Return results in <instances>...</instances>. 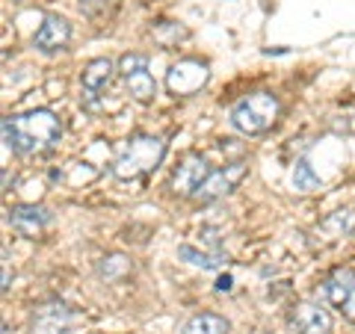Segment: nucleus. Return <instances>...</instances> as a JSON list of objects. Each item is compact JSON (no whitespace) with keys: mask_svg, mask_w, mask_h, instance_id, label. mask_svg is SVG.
<instances>
[{"mask_svg":"<svg viewBox=\"0 0 355 334\" xmlns=\"http://www.w3.org/2000/svg\"><path fill=\"white\" fill-rule=\"evenodd\" d=\"M3 142L15 154H42L51 151L62 137V121L51 109H30L21 116L3 118Z\"/></svg>","mask_w":355,"mask_h":334,"instance_id":"nucleus-1","label":"nucleus"},{"mask_svg":"<svg viewBox=\"0 0 355 334\" xmlns=\"http://www.w3.org/2000/svg\"><path fill=\"white\" fill-rule=\"evenodd\" d=\"M166 154V142L160 137H133L128 139V146L121 148V154L113 163V175L119 181H137L146 177L160 166Z\"/></svg>","mask_w":355,"mask_h":334,"instance_id":"nucleus-2","label":"nucleus"},{"mask_svg":"<svg viewBox=\"0 0 355 334\" xmlns=\"http://www.w3.org/2000/svg\"><path fill=\"white\" fill-rule=\"evenodd\" d=\"M279 113H282V107L275 95L252 92L231 107V125L240 133H246V137H258V133H266L279 121Z\"/></svg>","mask_w":355,"mask_h":334,"instance_id":"nucleus-3","label":"nucleus"},{"mask_svg":"<svg viewBox=\"0 0 355 334\" xmlns=\"http://www.w3.org/2000/svg\"><path fill=\"white\" fill-rule=\"evenodd\" d=\"M207 80H210V71L198 60H181L166 74V86H169L172 95H196L198 89L207 86Z\"/></svg>","mask_w":355,"mask_h":334,"instance_id":"nucleus-4","label":"nucleus"},{"mask_svg":"<svg viewBox=\"0 0 355 334\" xmlns=\"http://www.w3.org/2000/svg\"><path fill=\"white\" fill-rule=\"evenodd\" d=\"M243 177H246V163H231V166H225V169H216V172H210L205 181H202V186L196 189V202H216V198H222V195H228L231 189H234Z\"/></svg>","mask_w":355,"mask_h":334,"instance_id":"nucleus-5","label":"nucleus"},{"mask_svg":"<svg viewBox=\"0 0 355 334\" xmlns=\"http://www.w3.org/2000/svg\"><path fill=\"white\" fill-rule=\"evenodd\" d=\"M71 308L62 302H48L39 305L33 310V322H30V334H65L71 326Z\"/></svg>","mask_w":355,"mask_h":334,"instance_id":"nucleus-6","label":"nucleus"},{"mask_svg":"<svg viewBox=\"0 0 355 334\" xmlns=\"http://www.w3.org/2000/svg\"><path fill=\"white\" fill-rule=\"evenodd\" d=\"M210 175L205 157H198V154H190V157H184L181 166L175 169L172 175V189L178 195H196V189L202 186V181Z\"/></svg>","mask_w":355,"mask_h":334,"instance_id":"nucleus-7","label":"nucleus"},{"mask_svg":"<svg viewBox=\"0 0 355 334\" xmlns=\"http://www.w3.org/2000/svg\"><path fill=\"white\" fill-rule=\"evenodd\" d=\"M296 334H329L331 331V314L314 302H299L291 314Z\"/></svg>","mask_w":355,"mask_h":334,"instance_id":"nucleus-8","label":"nucleus"},{"mask_svg":"<svg viewBox=\"0 0 355 334\" xmlns=\"http://www.w3.org/2000/svg\"><path fill=\"white\" fill-rule=\"evenodd\" d=\"M6 222L12 225L15 234H21V237H39V234L48 228L51 222V213L44 207H36V204H24V207H15L9 210Z\"/></svg>","mask_w":355,"mask_h":334,"instance_id":"nucleus-9","label":"nucleus"},{"mask_svg":"<svg viewBox=\"0 0 355 334\" xmlns=\"http://www.w3.org/2000/svg\"><path fill=\"white\" fill-rule=\"evenodd\" d=\"M69 39H71V27H69V21L60 18V15H48L42 21V27L36 30V36H33L36 48L44 53L62 51L65 44H69Z\"/></svg>","mask_w":355,"mask_h":334,"instance_id":"nucleus-10","label":"nucleus"},{"mask_svg":"<svg viewBox=\"0 0 355 334\" xmlns=\"http://www.w3.org/2000/svg\"><path fill=\"white\" fill-rule=\"evenodd\" d=\"M113 77H116L113 62L110 60H92L80 74V86H83L86 98H98L110 83H113Z\"/></svg>","mask_w":355,"mask_h":334,"instance_id":"nucleus-11","label":"nucleus"},{"mask_svg":"<svg viewBox=\"0 0 355 334\" xmlns=\"http://www.w3.org/2000/svg\"><path fill=\"white\" fill-rule=\"evenodd\" d=\"M352 293H355V272L352 270H335L323 284L326 302L335 308H343V302H347Z\"/></svg>","mask_w":355,"mask_h":334,"instance_id":"nucleus-12","label":"nucleus"},{"mask_svg":"<svg viewBox=\"0 0 355 334\" xmlns=\"http://www.w3.org/2000/svg\"><path fill=\"white\" fill-rule=\"evenodd\" d=\"M228 331H231V322L219 314H210V310L190 317L181 326V334H228Z\"/></svg>","mask_w":355,"mask_h":334,"instance_id":"nucleus-13","label":"nucleus"},{"mask_svg":"<svg viewBox=\"0 0 355 334\" xmlns=\"http://www.w3.org/2000/svg\"><path fill=\"white\" fill-rule=\"evenodd\" d=\"M125 83H128L130 98H137L139 104H148V101H154V95H157V86H154V77L148 74V69L125 77Z\"/></svg>","mask_w":355,"mask_h":334,"instance_id":"nucleus-14","label":"nucleus"},{"mask_svg":"<svg viewBox=\"0 0 355 334\" xmlns=\"http://www.w3.org/2000/svg\"><path fill=\"white\" fill-rule=\"evenodd\" d=\"M178 258L193 263V266H202V270H219V266L225 263V254H222L219 249L216 252H196L193 246H181L178 249Z\"/></svg>","mask_w":355,"mask_h":334,"instance_id":"nucleus-15","label":"nucleus"},{"mask_svg":"<svg viewBox=\"0 0 355 334\" xmlns=\"http://www.w3.org/2000/svg\"><path fill=\"white\" fill-rule=\"evenodd\" d=\"M133 272V263L125 258V254H110L98 263V275L107 278V281H121V278H128Z\"/></svg>","mask_w":355,"mask_h":334,"instance_id":"nucleus-16","label":"nucleus"},{"mask_svg":"<svg viewBox=\"0 0 355 334\" xmlns=\"http://www.w3.org/2000/svg\"><path fill=\"white\" fill-rule=\"evenodd\" d=\"M293 184H296L299 193H311V189H320V175L311 169V163L299 160L296 169H293Z\"/></svg>","mask_w":355,"mask_h":334,"instance_id":"nucleus-17","label":"nucleus"},{"mask_svg":"<svg viewBox=\"0 0 355 334\" xmlns=\"http://www.w3.org/2000/svg\"><path fill=\"white\" fill-rule=\"evenodd\" d=\"M148 69V57L146 53H125V57L119 60V74L121 77H130L137 71H146Z\"/></svg>","mask_w":355,"mask_h":334,"instance_id":"nucleus-18","label":"nucleus"},{"mask_svg":"<svg viewBox=\"0 0 355 334\" xmlns=\"http://www.w3.org/2000/svg\"><path fill=\"white\" fill-rule=\"evenodd\" d=\"M340 228L343 234H349V231H355V210H338L331 219H326V228Z\"/></svg>","mask_w":355,"mask_h":334,"instance_id":"nucleus-19","label":"nucleus"},{"mask_svg":"<svg viewBox=\"0 0 355 334\" xmlns=\"http://www.w3.org/2000/svg\"><path fill=\"white\" fill-rule=\"evenodd\" d=\"M340 310H343V317H347L349 322H355V293L347 299V302H343V308H340Z\"/></svg>","mask_w":355,"mask_h":334,"instance_id":"nucleus-20","label":"nucleus"},{"mask_svg":"<svg viewBox=\"0 0 355 334\" xmlns=\"http://www.w3.org/2000/svg\"><path fill=\"white\" fill-rule=\"evenodd\" d=\"M231 284H234V281H231V275H222L219 281H216V290H219V293H228Z\"/></svg>","mask_w":355,"mask_h":334,"instance_id":"nucleus-21","label":"nucleus"},{"mask_svg":"<svg viewBox=\"0 0 355 334\" xmlns=\"http://www.w3.org/2000/svg\"><path fill=\"white\" fill-rule=\"evenodd\" d=\"M254 334H272V331H263V328H261V331H254Z\"/></svg>","mask_w":355,"mask_h":334,"instance_id":"nucleus-22","label":"nucleus"}]
</instances>
